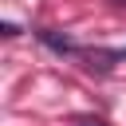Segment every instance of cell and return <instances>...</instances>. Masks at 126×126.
<instances>
[{"label":"cell","mask_w":126,"mask_h":126,"mask_svg":"<svg viewBox=\"0 0 126 126\" xmlns=\"http://www.w3.org/2000/svg\"><path fill=\"white\" fill-rule=\"evenodd\" d=\"M114 4H126V0H114Z\"/></svg>","instance_id":"3957f363"},{"label":"cell","mask_w":126,"mask_h":126,"mask_svg":"<svg viewBox=\"0 0 126 126\" xmlns=\"http://www.w3.org/2000/svg\"><path fill=\"white\" fill-rule=\"evenodd\" d=\"M75 126H106L102 118H75Z\"/></svg>","instance_id":"7a4b0ae2"},{"label":"cell","mask_w":126,"mask_h":126,"mask_svg":"<svg viewBox=\"0 0 126 126\" xmlns=\"http://www.w3.org/2000/svg\"><path fill=\"white\" fill-rule=\"evenodd\" d=\"M35 35H39L43 47H51V51H59V55H83V47H79L75 39L59 35V32H47V28H43V32H35Z\"/></svg>","instance_id":"6da1fadb"}]
</instances>
